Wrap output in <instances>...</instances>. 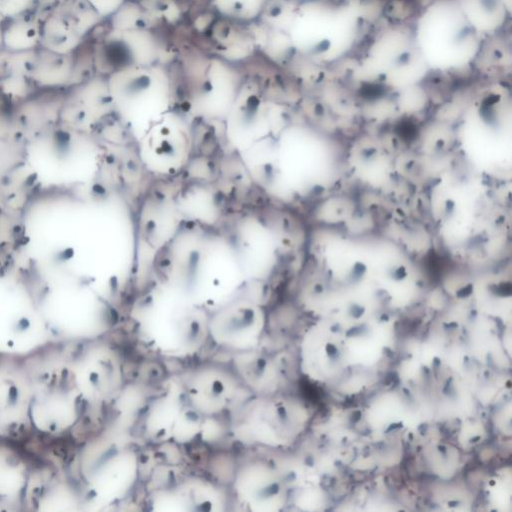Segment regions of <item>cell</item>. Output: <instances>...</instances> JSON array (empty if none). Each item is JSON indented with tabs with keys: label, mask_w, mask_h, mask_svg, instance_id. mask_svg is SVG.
Listing matches in <instances>:
<instances>
[{
	"label": "cell",
	"mask_w": 512,
	"mask_h": 512,
	"mask_svg": "<svg viewBox=\"0 0 512 512\" xmlns=\"http://www.w3.org/2000/svg\"><path fill=\"white\" fill-rule=\"evenodd\" d=\"M206 309L175 285L155 288L131 307L137 342L150 353L173 361L196 358L209 343Z\"/></svg>",
	"instance_id": "obj_1"
},
{
	"label": "cell",
	"mask_w": 512,
	"mask_h": 512,
	"mask_svg": "<svg viewBox=\"0 0 512 512\" xmlns=\"http://www.w3.org/2000/svg\"><path fill=\"white\" fill-rule=\"evenodd\" d=\"M24 362L31 382L35 437L77 438L86 422V408L63 345L51 343Z\"/></svg>",
	"instance_id": "obj_2"
},
{
	"label": "cell",
	"mask_w": 512,
	"mask_h": 512,
	"mask_svg": "<svg viewBox=\"0 0 512 512\" xmlns=\"http://www.w3.org/2000/svg\"><path fill=\"white\" fill-rule=\"evenodd\" d=\"M366 22L359 0H309L298 3L287 35L294 53L331 66L357 52Z\"/></svg>",
	"instance_id": "obj_3"
},
{
	"label": "cell",
	"mask_w": 512,
	"mask_h": 512,
	"mask_svg": "<svg viewBox=\"0 0 512 512\" xmlns=\"http://www.w3.org/2000/svg\"><path fill=\"white\" fill-rule=\"evenodd\" d=\"M31 288L53 344L104 338L117 325L114 305L73 276L48 278Z\"/></svg>",
	"instance_id": "obj_4"
},
{
	"label": "cell",
	"mask_w": 512,
	"mask_h": 512,
	"mask_svg": "<svg viewBox=\"0 0 512 512\" xmlns=\"http://www.w3.org/2000/svg\"><path fill=\"white\" fill-rule=\"evenodd\" d=\"M410 24L417 49L430 73L455 75L477 63L485 40L457 0H429Z\"/></svg>",
	"instance_id": "obj_5"
},
{
	"label": "cell",
	"mask_w": 512,
	"mask_h": 512,
	"mask_svg": "<svg viewBox=\"0 0 512 512\" xmlns=\"http://www.w3.org/2000/svg\"><path fill=\"white\" fill-rule=\"evenodd\" d=\"M72 465L76 468L66 472L78 487L82 509L118 504L132 494L139 481L138 453L108 434L87 439Z\"/></svg>",
	"instance_id": "obj_6"
},
{
	"label": "cell",
	"mask_w": 512,
	"mask_h": 512,
	"mask_svg": "<svg viewBox=\"0 0 512 512\" xmlns=\"http://www.w3.org/2000/svg\"><path fill=\"white\" fill-rule=\"evenodd\" d=\"M307 423L304 405L279 392L252 395L235 403L228 412L227 428L232 439L246 448L287 451Z\"/></svg>",
	"instance_id": "obj_7"
},
{
	"label": "cell",
	"mask_w": 512,
	"mask_h": 512,
	"mask_svg": "<svg viewBox=\"0 0 512 512\" xmlns=\"http://www.w3.org/2000/svg\"><path fill=\"white\" fill-rule=\"evenodd\" d=\"M356 53L358 72L370 83L400 88L417 84L430 74L415 44L411 24L379 27L365 37Z\"/></svg>",
	"instance_id": "obj_8"
},
{
	"label": "cell",
	"mask_w": 512,
	"mask_h": 512,
	"mask_svg": "<svg viewBox=\"0 0 512 512\" xmlns=\"http://www.w3.org/2000/svg\"><path fill=\"white\" fill-rule=\"evenodd\" d=\"M62 345L85 404L87 421L115 403L124 391L123 358L105 337Z\"/></svg>",
	"instance_id": "obj_9"
},
{
	"label": "cell",
	"mask_w": 512,
	"mask_h": 512,
	"mask_svg": "<svg viewBox=\"0 0 512 512\" xmlns=\"http://www.w3.org/2000/svg\"><path fill=\"white\" fill-rule=\"evenodd\" d=\"M49 344L31 284L0 275V355L25 359Z\"/></svg>",
	"instance_id": "obj_10"
},
{
	"label": "cell",
	"mask_w": 512,
	"mask_h": 512,
	"mask_svg": "<svg viewBox=\"0 0 512 512\" xmlns=\"http://www.w3.org/2000/svg\"><path fill=\"white\" fill-rule=\"evenodd\" d=\"M206 420L189 402L179 376H172L146 403L140 428L150 443L184 446L203 435Z\"/></svg>",
	"instance_id": "obj_11"
},
{
	"label": "cell",
	"mask_w": 512,
	"mask_h": 512,
	"mask_svg": "<svg viewBox=\"0 0 512 512\" xmlns=\"http://www.w3.org/2000/svg\"><path fill=\"white\" fill-rule=\"evenodd\" d=\"M112 105L128 119L161 116L169 109L172 80L161 64L115 69L106 79Z\"/></svg>",
	"instance_id": "obj_12"
},
{
	"label": "cell",
	"mask_w": 512,
	"mask_h": 512,
	"mask_svg": "<svg viewBox=\"0 0 512 512\" xmlns=\"http://www.w3.org/2000/svg\"><path fill=\"white\" fill-rule=\"evenodd\" d=\"M289 488L271 457L241 461L233 473L230 492L234 502L251 512L281 511L289 502Z\"/></svg>",
	"instance_id": "obj_13"
},
{
	"label": "cell",
	"mask_w": 512,
	"mask_h": 512,
	"mask_svg": "<svg viewBox=\"0 0 512 512\" xmlns=\"http://www.w3.org/2000/svg\"><path fill=\"white\" fill-rule=\"evenodd\" d=\"M268 326L267 312L248 299H232L209 313V343L232 354L260 348Z\"/></svg>",
	"instance_id": "obj_14"
},
{
	"label": "cell",
	"mask_w": 512,
	"mask_h": 512,
	"mask_svg": "<svg viewBox=\"0 0 512 512\" xmlns=\"http://www.w3.org/2000/svg\"><path fill=\"white\" fill-rule=\"evenodd\" d=\"M31 397L24 359L0 355V440L24 445L35 437Z\"/></svg>",
	"instance_id": "obj_15"
},
{
	"label": "cell",
	"mask_w": 512,
	"mask_h": 512,
	"mask_svg": "<svg viewBox=\"0 0 512 512\" xmlns=\"http://www.w3.org/2000/svg\"><path fill=\"white\" fill-rule=\"evenodd\" d=\"M191 405L206 419L228 413L243 388L230 365L198 363L179 375Z\"/></svg>",
	"instance_id": "obj_16"
},
{
	"label": "cell",
	"mask_w": 512,
	"mask_h": 512,
	"mask_svg": "<svg viewBox=\"0 0 512 512\" xmlns=\"http://www.w3.org/2000/svg\"><path fill=\"white\" fill-rule=\"evenodd\" d=\"M152 504L157 510L219 511L225 509V495L214 482L198 476L155 492Z\"/></svg>",
	"instance_id": "obj_17"
},
{
	"label": "cell",
	"mask_w": 512,
	"mask_h": 512,
	"mask_svg": "<svg viewBox=\"0 0 512 512\" xmlns=\"http://www.w3.org/2000/svg\"><path fill=\"white\" fill-rule=\"evenodd\" d=\"M22 446L0 440V511L24 510L27 484L34 464Z\"/></svg>",
	"instance_id": "obj_18"
},
{
	"label": "cell",
	"mask_w": 512,
	"mask_h": 512,
	"mask_svg": "<svg viewBox=\"0 0 512 512\" xmlns=\"http://www.w3.org/2000/svg\"><path fill=\"white\" fill-rule=\"evenodd\" d=\"M229 365L249 394L268 395L279 392V367L274 358L260 348L232 354Z\"/></svg>",
	"instance_id": "obj_19"
},
{
	"label": "cell",
	"mask_w": 512,
	"mask_h": 512,
	"mask_svg": "<svg viewBox=\"0 0 512 512\" xmlns=\"http://www.w3.org/2000/svg\"><path fill=\"white\" fill-rule=\"evenodd\" d=\"M106 48L113 60L112 71L128 65L158 63L160 47L150 29H112Z\"/></svg>",
	"instance_id": "obj_20"
},
{
	"label": "cell",
	"mask_w": 512,
	"mask_h": 512,
	"mask_svg": "<svg viewBox=\"0 0 512 512\" xmlns=\"http://www.w3.org/2000/svg\"><path fill=\"white\" fill-rule=\"evenodd\" d=\"M457 1L471 25L485 41L499 35L512 15V11L501 0Z\"/></svg>",
	"instance_id": "obj_21"
},
{
	"label": "cell",
	"mask_w": 512,
	"mask_h": 512,
	"mask_svg": "<svg viewBox=\"0 0 512 512\" xmlns=\"http://www.w3.org/2000/svg\"><path fill=\"white\" fill-rule=\"evenodd\" d=\"M267 0H210L213 10L224 20L248 25L258 20Z\"/></svg>",
	"instance_id": "obj_22"
},
{
	"label": "cell",
	"mask_w": 512,
	"mask_h": 512,
	"mask_svg": "<svg viewBox=\"0 0 512 512\" xmlns=\"http://www.w3.org/2000/svg\"><path fill=\"white\" fill-rule=\"evenodd\" d=\"M297 5L293 0H267L257 21L270 30L287 34Z\"/></svg>",
	"instance_id": "obj_23"
},
{
	"label": "cell",
	"mask_w": 512,
	"mask_h": 512,
	"mask_svg": "<svg viewBox=\"0 0 512 512\" xmlns=\"http://www.w3.org/2000/svg\"><path fill=\"white\" fill-rule=\"evenodd\" d=\"M111 20L115 30L151 29L155 23L139 2L129 0L111 16Z\"/></svg>",
	"instance_id": "obj_24"
},
{
	"label": "cell",
	"mask_w": 512,
	"mask_h": 512,
	"mask_svg": "<svg viewBox=\"0 0 512 512\" xmlns=\"http://www.w3.org/2000/svg\"><path fill=\"white\" fill-rule=\"evenodd\" d=\"M141 6L156 19L175 22L180 16V9L174 0H141Z\"/></svg>",
	"instance_id": "obj_25"
},
{
	"label": "cell",
	"mask_w": 512,
	"mask_h": 512,
	"mask_svg": "<svg viewBox=\"0 0 512 512\" xmlns=\"http://www.w3.org/2000/svg\"><path fill=\"white\" fill-rule=\"evenodd\" d=\"M99 17H111L127 0H86Z\"/></svg>",
	"instance_id": "obj_26"
},
{
	"label": "cell",
	"mask_w": 512,
	"mask_h": 512,
	"mask_svg": "<svg viewBox=\"0 0 512 512\" xmlns=\"http://www.w3.org/2000/svg\"><path fill=\"white\" fill-rule=\"evenodd\" d=\"M505 5L506 7L512 11V0H501Z\"/></svg>",
	"instance_id": "obj_27"
},
{
	"label": "cell",
	"mask_w": 512,
	"mask_h": 512,
	"mask_svg": "<svg viewBox=\"0 0 512 512\" xmlns=\"http://www.w3.org/2000/svg\"><path fill=\"white\" fill-rule=\"evenodd\" d=\"M293 1H295L297 3H301V2H305V1H309V0H293Z\"/></svg>",
	"instance_id": "obj_28"
}]
</instances>
